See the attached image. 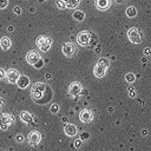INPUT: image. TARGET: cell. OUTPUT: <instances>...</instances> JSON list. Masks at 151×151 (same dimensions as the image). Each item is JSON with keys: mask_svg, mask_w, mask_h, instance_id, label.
<instances>
[{"mask_svg": "<svg viewBox=\"0 0 151 151\" xmlns=\"http://www.w3.org/2000/svg\"><path fill=\"white\" fill-rule=\"evenodd\" d=\"M31 96L33 98V100L39 104V105H44L46 103H48L52 99L53 96V91L51 88L50 85L45 84V83H34L32 88H31Z\"/></svg>", "mask_w": 151, "mask_h": 151, "instance_id": "cell-1", "label": "cell"}, {"mask_svg": "<svg viewBox=\"0 0 151 151\" xmlns=\"http://www.w3.org/2000/svg\"><path fill=\"white\" fill-rule=\"evenodd\" d=\"M110 65V60L107 58H100L97 64L94 65V68H93V73L97 78H103L106 73V70Z\"/></svg>", "mask_w": 151, "mask_h": 151, "instance_id": "cell-2", "label": "cell"}, {"mask_svg": "<svg viewBox=\"0 0 151 151\" xmlns=\"http://www.w3.org/2000/svg\"><path fill=\"white\" fill-rule=\"evenodd\" d=\"M35 45L40 51L47 52L50 50L51 45H52V39L50 37H47V35H39L37 38V40H35Z\"/></svg>", "mask_w": 151, "mask_h": 151, "instance_id": "cell-3", "label": "cell"}, {"mask_svg": "<svg viewBox=\"0 0 151 151\" xmlns=\"http://www.w3.org/2000/svg\"><path fill=\"white\" fill-rule=\"evenodd\" d=\"M127 38L132 44H140L142 42V33L138 28L131 27L127 29Z\"/></svg>", "mask_w": 151, "mask_h": 151, "instance_id": "cell-4", "label": "cell"}, {"mask_svg": "<svg viewBox=\"0 0 151 151\" xmlns=\"http://www.w3.org/2000/svg\"><path fill=\"white\" fill-rule=\"evenodd\" d=\"M14 122V117L9 113H0V129L7 130L9 125Z\"/></svg>", "mask_w": 151, "mask_h": 151, "instance_id": "cell-5", "label": "cell"}, {"mask_svg": "<svg viewBox=\"0 0 151 151\" xmlns=\"http://www.w3.org/2000/svg\"><path fill=\"white\" fill-rule=\"evenodd\" d=\"M90 39H91L90 32H86V31H83V32L78 33V35H77V42L80 46H88L90 45Z\"/></svg>", "mask_w": 151, "mask_h": 151, "instance_id": "cell-6", "label": "cell"}, {"mask_svg": "<svg viewBox=\"0 0 151 151\" xmlns=\"http://www.w3.org/2000/svg\"><path fill=\"white\" fill-rule=\"evenodd\" d=\"M61 51H63V53H64L65 57L71 58V57L74 54V52H76V46H74V44H72V42L68 41V42H65V44L63 45Z\"/></svg>", "mask_w": 151, "mask_h": 151, "instance_id": "cell-7", "label": "cell"}, {"mask_svg": "<svg viewBox=\"0 0 151 151\" xmlns=\"http://www.w3.org/2000/svg\"><path fill=\"white\" fill-rule=\"evenodd\" d=\"M19 76H20V73L18 72V70L9 68L8 71H6V78H7V80H8L11 84L17 83V80H18Z\"/></svg>", "mask_w": 151, "mask_h": 151, "instance_id": "cell-8", "label": "cell"}, {"mask_svg": "<svg viewBox=\"0 0 151 151\" xmlns=\"http://www.w3.org/2000/svg\"><path fill=\"white\" fill-rule=\"evenodd\" d=\"M80 92H81V84L80 83L74 81V83H71L70 84V86H68V93H70V96L76 97Z\"/></svg>", "mask_w": 151, "mask_h": 151, "instance_id": "cell-9", "label": "cell"}, {"mask_svg": "<svg viewBox=\"0 0 151 151\" xmlns=\"http://www.w3.org/2000/svg\"><path fill=\"white\" fill-rule=\"evenodd\" d=\"M41 140V134L39 131H31L28 134V142L31 145H37Z\"/></svg>", "mask_w": 151, "mask_h": 151, "instance_id": "cell-10", "label": "cell"}, {"mask_svg": "<svg viewBox=\"0 0 151 151\" xmlns=\"http://www.w3.org/2000/svg\"><path fill=\"white\" fill-rule=\"evenodd\" d=\"M39 59H40V55H39V53L35 52V51H29V52H27V54H26V61H27L29 65H34Z\"/></svg>", "mask_w": 151, "mask_h": 151, "instance_id": "cell-11", "label": "cell"}, {"mask_svg": "<svg viewBox=\"0 0 151 151\" xmlns=\"http://www.w3.org/2000/svg\"><path fill=\"white\" fill-rule=\"evenodd\" d=\"M96 8L99 11H106L111 6V0H94Z\"/></svg>", "mask_w": 151, "mask_h": 151, "instance_id": "cell-12", "label": "cell"}, {"mask_svg": "<svg viewBox=\"0 0 151 151\" xmlns=\"http://www.w3.org/2000/svg\"><path fill=\"white\" fill-rule=\"evenodd\" d=\"M79 118H80V120H81V122H84V123H88V122H91V120H92L93 114H92V112H91L90 110L84 109V110H81V111H80Z\"/></svg>", "mask_w": 151, "mask_h": 151, "instance_id": "cell-13", "label": "cell"}, {"mask_svg": "<svg viewBox=\"0 0 151 151\" xmlns=\"http://www.w3.org/2000/svg\"><path fill=\"white\" fill-rule=\"evenodd\" d=\"M17 85L19 88H26L29 85V78L27 76H19L17 80Z\"/></svg>", "mask_w": 151, "mask_h": 151, "instance_id": "cell-14", "label": "cell"}, {"mask_svg": "<svg viewBox=\"0 0 151 151\" xmlns=\"http://www.w3.org/2000/svg\"><path fill=\"white\" fill-rule=\"evenodd\" d=\"M64 132H65L68 137H73V136L77 134V127H76V125L68 123V124H66V125L64 126Z\"/></svg>", "mask_w": 151, "mask_h": 151, "instance_id": "cell-15", "label": "cell"}, {"mask_svg": "<svg viewBox=\"0 0 151 151\" xmlns=\"http://www.w3.org/2000/svg\"><path fill=\"white\" fill-rule=\"evenodd\" d=\"M11 45H12V41H11V39L8 37H2L0 39V47L2 50H5V51L8 50L11 47Z\"/></svg>", "mask_w": 151, "mask_h": 151, "instance_id": "cell-16", "label": "cell"}, {"mask_svg": "<svg viewBox=\"0 0 151 151\" xmlns=\"http://www.w3.org/2000/svg\"><path fill=\"white\" fill-rule=\"evenodd\" d=\"M125 14L127 18H136L137 14H138V11L134 6H129L126 9H125Z\"/></svg>", "mask_w": 151, "mask_h": 151, "instance_id": "cell-17", "label": "cell"}, {"mask_svg": "<svg viewBox=\"0 0 151 151\" xmlns=\"http://www.w3.org/2000/svg\"><path fill=\"white\" fill-rule=\"evenodd\" d=\"M20 118H21V120H24L25 123H28V124L33 122V116L27 111H22L20 113Z\"/></svg>", "mask_w": 151, "mask_h": 151, "instance_id": "cell-18", "label": "cell"}, {"mask_svg": "<svg viewBox=\"0 0 151 151\" xmlns=\"http://www.w3.org/2000/svg\"><path fill=\"white\" fill-rule=\"evenodd\" d=\"M64 2H65L66 8L74 9V8L80 4V0H64Z\"/></svg>", "mask_w": 151, "mask_h": 151, "instance_id": "cell-19", "label": "cell"}, {"mask_svg": "<svg viewBox=\"0 0 151 151\" xmlns=\"http://www.w3.org/2000/svg\"><path fill=\"white\" fill-rule=\"evenodd\" d=\"M72 17H73V19L77 20V21H83V20L85 19V13H84L83 11H78V9H77V11L73 12Z\"/></svg>", "mask_w": 151, "mask_h": 151, "instance_id": "cell-20", "label": "cell"}, {"mask_svg": "<svg viewBox=\"0 0 151 151\" xmlns=\"http://www.w3.org/2000/svg\"><path fill=\"white\" fill-rule=\"evenodd\" d=\"M125 80H126L127 83H133V81H136V74H134V73H131V72L126 73V74H125Z\"/></svg>", "mask_w": 151, "mask_h": 151, "instance_id": "cell-21", "label": "cell"}, {"mask_svg": "<svg viewBox=\"0 0 151 151\" xmlns=\"http://www.w3.org/2000/svg\"><path fill=\"white\" fill-rule=\"evenodd\" d=\"M127 92H129V96L131 97V98H134L136 97V91H134V88L133 87H127Z\"/></svg>", "mask_w": 151, "mask_h": 151, "instance_id": "cell-22", "label": "cell"}, {"mask_svg": "<svg viewBox=\"0 0 151 151\" xmlns=\"http://www.w3.org/2000/svg\"><path fill=\"white\" fill-rule=\"evenodd\" d=\"M57 7H58L59 9H64V8H66L64 0H58V1H57Z\"/></svg>", "mask_w": 151, "mask_h": 151, "instance_id": "cell-23", "label": "cell"}, {"mask_svg": "<svg viewBox=\"0 0 151 151\" xmlns=\"http://www.w3.org/2000/svg\"><path fill=\"white\" fill-rule=\"evenodd\" d=\"M8 6V0H0V9H5Z\"/></svg>", "mask_w": 151, "mask_h": 151, "instance_id": "cell-24", "label": "cell"}, {"mask_svg": "<svg viewBox=\"0 0 151 151\" xmlns=\"http://www.w3.org/2000/svg\"><path fill=\"white\" fill-rule=\"evenodd\" d=\"M13 12H14V14L20 15V14H21V7H20V6H14V7H13Z\"/></svg>", "mask_w": 151, "mask_h": 151, "instance_id": "cell-25", "label": "cell"}, {"mask_svg": "<svg viewBox=\"0 0 151 151\" xmlns=\"http://www.w3.org/2000/svg\"><path fill=\"white\" fill-rule=\"evenodd\" d=\"M42 65H44V61H42V59L40 58V59H39V60H38V61H37V63H35V64L33 65V66H34L35 68H40V67H41Z\"/></svg>", "mask_w": 151, "mask_h": 151, "instance_id": "cell-26", "label": "cell"}, {"mask_svg": "<svg viewBox=\"0 0 151 151\" xmlns=\"http://www.w3.org/2000/svg\"><path fill=\"white\" fill-rule=\"evenodd\" d=\"M59 111V106H58V104H53L52 106H51V112L52 113H57Z\"/></svg>", "mask_w": 151, "mask_h": 151, "instance_id": "cell-27", "label": "cell"}, {"mask_svg": "<svg viewBox=\"0 0 151 151\" xmlns=\"http://www.w3.org/2000/svg\"><path fill=\"white\" fill-rule=\"evenodd\" d=\"M143 52H144L145 55H150V54H151V48H150V47H145Z\"/></svg>", "mask_w": 151, "mask_h": 151, "instance_id": "cell-28", "label": "cell"}, {"mask_svg": "<svg viewBox=\"0 0 151 151\" xmlns=\"http://www.w3.org/2000/svg\"><path fill=\"white\" fill-rule=\"evenodd\" d=\"M90 137V134L87 133V132H83L81 134H80V139H86V138H88Z\"/></svg>", "mask_w": 151, "mask_h": 151, "instance_id": "cell-29", "label": "cell"}, {"mask_svg": "<svg viewBox=\"0 0 151 151\" xmlns=\"http://www.w3.org/2000/svg\"><path fill=\"white\" fill-rule=\"evenodd\" d=\"M15 140H17V142H18V143H21V142H22V140H24V137H22V136H21V134H18V136H17V137H15Z\"/></svg>", "mask_w": 151, "mask_h": 151, "instance_id": "cell-30", "label": "cell"}, {"mask_svg": "<svg viewBox=\"0 0 151 151\" xmlns=\"http://www.w3.org/2000/svg\"><path fill=\"white\" fill-rule=\"evenodd\" d=\"M80 145H81V139H80V138H79V139H77V140H76V142H74V146H76V147H77V149H78V147H79V146H80Z\"/></svg>", "mask_w": 151, "mask_h": 151, "instance_id": "cell-31", "label": "cell"}, {"mask_svg": "<svg viewBox=\"0 0 151 151\" xmlns=\"http://www.w3.org/2000/svg\"><path fill=\"white\" fill-rule=\"evenodd\" d=\"M5 77H6V72H5V70L0 68V79H2V78H5Z\"/></svg>", "mask_w": 151, "mask_h": 151, "instance_id": "cell-32", "label": "cell"}, {"mask_svg": "<svg viewBox=\"0 0 151 151\" xmlns=\"http://www.w3.org/2000/svg\"><path fill=\"white\" fill-rule=\"evenodd\" d=\"M4 104H5V100H4L2 98H0V109L4 106Z\"/></svg>", "mask_w": 151, "mask_h": 151, "instance_id": "cell-33", "label": "cell"}, {"mask_svg": "<svg viewBox=\"0 0 151 151\" xmlns=\"http://www.w3.org/2000/svg\"><path fill=\"white\" fill-rule=\"evenodd\" d=\"M99 51H100V47H99V46H97V47H96V52H99Z\"/></svg>", "mask_w": 151, "mask_h": 151, "instance_id": "cell-34", "label": "cell"}, {"mask_svg": "<svg viewBox=\"0 0 151 151\" xmlns=\"http://www.w3.org/2000/svg\"><path fill=\"white\" fill-rule=\"evenodd\" d=\"M8 31H9V32H12V31H13V27H12V26H9V27H8Z\"/></svg>", "mask_w": 151, "mask_h": 151, "instance_id": "cell-35", "label": "cell"}, {"mask_svg": "<svg viewBox=\"0 0 151 151\" xmlns=\"http://www.w3.org/2000/svg\"><path fill=\"white\" fill-rule=\"evenodd\" d=\"M45 1H47V0H45Z\"/></svg>", "mask_w": 151, "mask_h": 151, "instance_id": "cell-36", "label": "cell"}, {"mask_svg": "<svg viewBox=\"0 0 151 151\" xmlns=\"http://www.w3.org/2000/svg\"><path fill=\"white\" fill-rule=\"evenodd\" d=\"M120 1H122V0H120Z\"/></svg>", "mask_w": 151, "mask_h": 151, "instance_id": "cell-37", "label": "cell"}]
</instances>
